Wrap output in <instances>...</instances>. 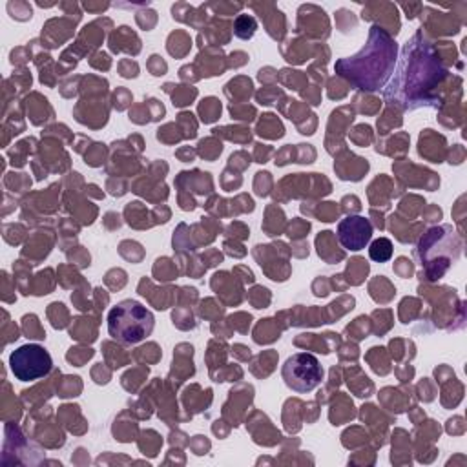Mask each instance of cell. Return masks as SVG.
I'll return each instance as SVG.
<instances>
[{"label": "cell", "mask_w": 467, "mask_h": 467, "mask_svg": "<svg viewBox=\"0 0 467 467\" xmlns=\"http://www.w3.org/2000/svg\"><path fill=\"white\" fill-rule=\"evenodd\" d=\"M445 67L436 57L434 47L416 35L403 46L398 69L385 89V99L403 109L436 106L432 89L445 77Z\"/></svg>", "instance_id": "obj_1"}, {"label": "cell", "mask_w": 467, "mask_h": 467, "mask_svg": "<svg viewBox=\"0 0 467 467\" xmlns=\"http://www.w3.org/2000/svg\"><path fill=\"white\" fill-rule=\"evenodd\" d=\"M155 327V317L142 303L122 299L108 312V334L122 345L144 341Z\"/></svg>", "instance_id": "obj_2"}, {"label": "cell", "mask_w": 467, "mask_h": 467, "mask_svg": "<svg viewBox=\"0 0 467 467\" xmlns=\"http://www.w3.org/2000/svg\"><path fill=\"white\" fill-rule=\"evenodd\" d=\"M281 376L290 390L297 394H306L321 385L323 367L314 354L296 352L285 361Z\"/></svg>", "instance_id": "obj_3"}, {"label": "cell", "mask_w": 467, "mask_h": 467, "mask_svg": "<svg viewBox=\"0 0 467 467\" xmlns=\"http://www.w3.org/2000/svg\"><path fill=\"white\" fill-rule=\"evenodd\" d=\"M51 354L36 343H27L9 354V368L18 381H36L49 374Z\"/></svg>", "instance_id": "obj_4"}, {"label": "cell", "mask_w": 467, "mask_h": 467, "mask_svg": "<svg viewBox=\"0 0 467 467\" xmlns=\"http://www.w3.org/2000/svg\"><path fill=\"white\" fill-rule=\"evenodd\" d=\"M372 239V224L361 215H348L337 224V241L347 250H363Z\"/></svg>", "instance_id": "obj_5"}, {"label": "cell", "mask_w": 467, "mask_h": 467, "mask_svg": "<svg viewBox=\"0 0 467 467\" xmlns=\"http://www.w3.org/2000/svg\"><path fill=\"white\" fill-rule=\"evenodd\" d=\"M368 255L372 261L376 263H385L392 257V243L390 239L387 237H378L370 243V248H368Z\"/></svg>", "instance_id": "obj_6"}]
</instances>
